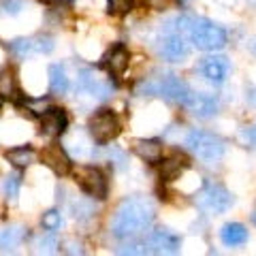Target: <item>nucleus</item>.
<instances>
[{
	"mask_svg": "<svg viewBox=\"0 0 256 256\" xmlns=\"http://www.w3.org/2000/svg\"><path fill=\"white\" fill-rule=\"evenodd\" d=\"M156 218L154 203L146 196H128L118 205L111 220V233L116 239H134L143 235Z\"/></svg>",
	"mask_w": 256,
	"mask_h": 256,
	"instance_id": "1",
	"label": "nucleus"
},
{
	"mask_svg": "<svg viewBox=\"0 0 256 256\" xmlns=\"http://www.w3.org/2000/svg\"><path fill=\"white\" fill-rule=\"evenodd\" d=\"M175 26H171L169 22V28L182 32L184 36L188 38L190 43H194L196 50L201 52H216V50H222L228 41V34L226 30L218 24H214L205 18H194V15H182V18L173 20Z\"/></svg>",
	"mask_w": 256,
	"mask_h": 256,
	"instance_id": "2",
	"label": "nucleus"
},
{
	"mask_svg": "<svg viewBox=\"0 0 256 256\" xmlns=\"http://www.w3.org/2000/svg\"><path fill=\"white\" fill-rule=\"evenodd\" d=\"M137 92L143 96H160V98H164V100L184 105L190 96V88L186 82H182L178 75H162V77L143 82Z\"/></svg>",
	"mask_w": 256,
	"mask_h": 256,
	"instance_id": "3",
	"label": "nucleus"
},
{
	"mask_svg": "<svg viewBox=\"0 0 256 256\" xmlns=\"http://www.w3.org/2000/svg\"><path fill=\"white\" fill-rule=\"evenodd\" d=\"M194 203L201 212L218 216V214H224L226 210H230V205L235 203V198L226 188L222 186V184L205 182V186L196 192Z\"/></svg>",
	"mask_w": 256,
	"mask_h": 256,
	"instance_id": "4",
	"label": "nucleus"
},
{
	"mask_svg": "<svg viewBox=\"0 0 256 256\" xmlns=\"http://www.w3.org/2000/svg\"><path fill=\"white\" fill-rule=\"evenodd\" d=\"M186 146L190 152H194L198 158L207 160V162H216L224 156V141L220 137H216L212 132H205V130H190L186 134Z\"/></svg>",
	"mask_w": 256,
	"mask_h": 256,
	"instance_id": "5",
	"label": "nucleus"
},
{
	"mask_svg": "<svg viewBox=\"0 0 256 256\" xmlns=\"http://www.w3.org/2000/svg\"><path fill=\"white\" fill-rule=\"evenodd\" d=\"M88 128H90V134L94 137V141L98 143V146H107V143H111L120 134V130H122V122H120L118 114H114L111 109H98L90 118Z\"/></svg>",
	"mask_w": 256,
	"mask_h": 256,
	"instance_id": "6",
	"label": "nucleus"
},
{
	"mask_svg": "<svg viewBox=\"0 0 256 256\" xmlns=\"http://www.w3.org/2000/svg\"><path fill=\"white\" fill-rule=\"evenodd\" d=\"M77 184L86 194L92 198H105L109 192V180L98 166H79L77 169Z\"/></svg>",
	"mask_w": 256,
	"mask_h": 256,
	"instance_id": "7",
	"label": "nucleus"
},
{
	"mask_svg": "<svg viewBox=\"0 0 256 256\" xmlns=\"http://www.w3.org/2000/svg\"><path fill=\"white\" fill-rule=\"evenodd\" d=\"M158 54L162 56L166 62H184L188 58L186 36L173 28H166V34L160 38V43H158Z\"/></svg>",
	"mask_w": 256,
	"mask_h": 256,
	"instance_id": "8",
	"label": "nucleus"
},
{
	"mask_svg": "<svg viewBox=\"0 0 256 256\" xmlns=\"http://www.w3.org/2000/svg\"><path fill=\"white\" fill-rule=\"evenodd\" d=\"M146 248L148 254H178L182 239L169 228H156L146 237Z\"/></svg>",
	"mask_w": 256,
	"mask_h": 256,
	"instance_id": "9",
	"label": "nucleus"
},
{
	"mask_svg": "<svg viewBox=\"0 0 256 256\" xmlns=\"http://www.w3.org/2000/svg\"><path fill=\"white\" fill-rule=\"evenodd\" d=\"M9 47L18 58H28V56H32V54H52L54 52V38L50 34L15 38V41H11Z\"/></svg>",
	"mask_w": 256,
	"mask_h": 256,
	"instance_id": "10",
	"label": "nucleus"
},
{
	"mask_svg": "<svg viewBox=\"0 0 256 256\" xmlns=\"http://www.w3.org/2000/svg\"><path fill=\"white\" fill-rule=\"evenodd\" d=\"M198 70L201 75L214 86H222L226 82V77L230 73V62L226 56H207L198 64Z\"/></svg>",
	"mask_w": 256,
	"mask_h": 256,
	"instance_id": "11",
	"label": "nucleus"
},
{
	"mask_svg": "<svg viewBox=\"0 0 256 256\" xmlns=\"http://www.w3.org/2000/svg\"><path fill=\"white\" fill-rule=\"evenodd\" d=\"M184 107H186L192 116H196V118H201V120H210L214 116H218L220 102L212 94H201V92L194 94V92H190L188 100L184 102Z\"/></svg>",
	"mask_w": 256,
	"mask_h": 256,
	"instance_id": "12",
	"label": "nucleus"
},
{
	"mask_svg": "<svg viewBox=\"0 0 256 256\" xmlns=\"http://www.w3.org/2000/svg\"><path fill=\"white\" fill-rule=\"evenodd\" d=\"M38 124H41V132L47 134V137H60L68 128V116L60 107H50L41 114Z\"/></svg>",
	"mask_w": 256,
	"mask_h": 256,
	"instance_id": "13",
	"label": "nucleus"
},
{
	"mask_svg": "<svg viewBox=\"0 0 256 256\" xmlns=\"http://www.w3.org/2000/svg\"><path fill=\"white\" fill-rule=\"evenodd\" d=\"M128 62H130V52L124 43H116L111 50L102 56V68L107 70L109 75L114 77H122L124 70L128 68Z\"/></svg>",
	"mask_w": 256,
	"mask_h": 256,
	"instance_id": "14",
	"label": "nucleus"
},
{
	"mask_svg": "<svg viewBox=\"0 0 256 256\" xmlns=\"http://www.w3.org/2000/svg\"><path fill=\"white\" fill-rule=\"evenodd\" d=\"M41 160L43 164H47L56 175H66L70 171V158L68 154L62 150V146L58 143H52L41 152Z\"/></svg>",
	"mask_w": 256,
	"mask_h": 256,
	"instance_id": "15",
	"label": "nucleus"
},
{
	"mask_svg": "<svg viewBox=\"0 0 256 256\" xmlns=\"http://www.w3.org/2000/svg\"><path fill=\"white\" fill-rule=\"evenodd\" d=\"M79 88L86 90L88 94L96 96V98H107V96L111 94V84L102 82L100 77H96L92 68H82L79 70Z\"/></svg>",
	"mask_w": 256,
	"mask_h": 256,
	"instance_id": "16",
	"label": "nucleus"
},
{
	"mask_svg": "<svg viewBox=\"0 0 256 256\" xmlns=\"http://www.w3.org/2000/svg\"><path fill=\"white\" fill-rule=\"evenodd\" d=\"M132 150L141 160L150 164H158L162 160V143L156 139H137L132 143Z\"/></svg>",
	"mask_w": 256,
	"mask_h": 256,
	"instance_id": "17",
	"label": "nucleus"
},
{
	"mask_svg": "<svg viewBox=\"0 0 256 256\" xmlns=\"http://www.w3.org/2000/svg\"><path fill=\"white\" fill-rule=\"evenodd\" d=\"M24 239H26V228L20 224H6L0 228V252H9L22 246Z\"/></svg>",
	"mask_w": 256,
	"mask_h": 256,
	"instance_id": "18",
	"label": "nucleus"
},
{
	"mask_svg": "<svg viewBox=\"0 0 256 256\" xmlns=\"http://www.w3.org/2000/svg\"><path fill=\"white\" fill-rule=\"evenodd\" d=\"M220 239H222L224 246L239 248V246H244L248 242V228L244 226V224H239V222H228V224H224L222 226Z\"/></svg>",
	"mask_w": 256,
	"mask_h": 256,
	"instance_id": "19",
	"label": "nucleus"
},
{
	"mask_svg": "<svg viewBox=\"0 0 256 256\" xmlns=\"http://www.w3.org/2000/svg\"><path fill=\"white\" fill-rule=\"evenodd\" d=\"M4 158L9 160L13 166H18V169H26V166H30L36 160V152L30 146H20V148H13L6 152Z\"/></svg>",
	"mask_w": 256,
	"mask_h": 256,
	"instance_id": "20",
	"label": "nucleus"
},
{
	"mask_svg": "<svg viewBox=\"0 0 256 256\" xmlns=\"http://www.w3.org/2000/svg\"><path fill=\"white\" fill-rule=\"evenodd\" d=\"M50 90L56 96L66 94L68 90V75L62 64H52L50 66Z\"/></svg>",
	"mask_w": 256,
	"mask_h": 256,
	"instance_id": "21",
	"label": "nucleus"
},
{
	"mask_svg": "<svg viewBox=\"0 0 256 256\" xmlns=\"http://www.w3.org/2000/svg\"><path fill=\"white\" fill-rule=\"evenodd\" d=\"M20 94L18 77L11 66H4L0 70V98H15Z\"/></svg>",
	"mask_w": 256,
	"mask_h": 256,
	"instance_id": "22",
	"label": "nucleus"
},
{
	"mask_svg": "<svg viewBox=\"0 0 256 256\" xmlns=\"http://www.w3.org/2000/svg\"><path fill=\"white\" fill-rule=\"evenodd\" d=\"M188 166V160L180 158H169V160H160V180L162 182H173L180 180V175Z\"/></svg>",
	"mask_w": 256,
	"mask_h": 256,
	"instance_id": "23",
	"label": "nucleus"
},
{
	"mask_svg": "<svg viewBox=\"0 0 256 256\" xmlns=\"http://www.w3.org/2000/svg\"><path fill=\"white\" fill-rule=\"evenodd\" d=\"M4 196H6V201H11L15 203L18 201V196H20V188H22V175L20 173H11L9 178L4 180Z\"/></svg>",
	"mask_w": 256,
	"mask_h": 256,
	"instance_id": "24",
	"label": "nucleus"
},
{
	"mask_svg": "<svg viewBox=\"0 0 256 256\" xmlns=\"http://www.w3.org/2000/svg\"><path fill=\"white\" fill-rule=\"evenodd\" d=\"M58 248H60V242H58V237L54 235V230H47L45 235L38 237V250L43 254H54Z\"/></svg>",
	"mask_w": 256,
	"mask_h": 256,
	"instance_id": "25",
	"label": "nucleus"
},
{
	"mask_svg": "<svg viewBox=\"0 0 256 256\" xmlns=\"http://www.w3.org/2000/svg\"><path fill=\"white\" fill-rule=\"evenodd\" d=\"M41 226L45 228V230H58L60 226H62V216H60V212L58 210H50V212H45L43 216H41Z\"/></svg>",
	"mask_w": 256,
	"mask_h": 256,
	"instance_id": "26",
	"label": "nucleus"
},
{
	"mask_svg": "<svg viewBox=\"0 0 256 256\" xmlns=\"http://www.w3.org/2000/svg\"><path fill=\"white\" fill-rule=\"evenodd\" d=\"M134 9V0H107V11L111 15H124Z\"/></svg>",
	"mask_w": 256,
	"mask_h": 256,
	"instance_id": "27",
	"label": "nucleus"
},
{
	"mask_svg": "<svg viewBox=\"0 0 256 256\" xmlns=\"http://www.w3.org/2000/svg\"><path fill=\"white\" fill-rule=\"evenodd\" d=\"M24 0H2V9L9 13V15H20L24 9Z\"/></svg>",
	"mask_w": 256,
	"mask_h": 256,
	"instance_id": "28",
	"label": "nucleus"
},
{
	"mask_svg": "<svg viewBox=\"0 0 256 256\" xmlns=\"http://www.w3.org/2000/svg\"><path fill=\"white\" fill-rule=\"evenodd\" d=\"M120 254H148V248H146V244H137V242H132V244H128V246H124V248H120L118 250Z\"/></svg>",
	"mask_w": 256,
	"mask_h": 256,
	"instance_id": "29",
	"label": "nucleus"
},
{
	"mask_svg": "<svg viewBox=\"0 0 256 256\" xmlns=\"http://www.w3.org/2000/svg\"><path fill=\"white\" fill-rule=\"evenodd\" d=\"M242 137H244L248 143H250V146H254V148H256V124H252L250 128H246Z\"/></svg>",
	"mask_w": 256,
	"mask_h": 256,
	"instance_id": "30",
	"label": "nucleus"
},
{
	"mask_svg": "<svg viewBox=\"0 0 256 256\" xmlns=\"http://www.w3.org/2000/svg\"><path fill=\"white\" fill-rule=\"evenodd\" d=\"M146 2L152 6V9H164L169 4V0H146Z\"/></svg>",
	"mask_w": 256,
	"mask_h": 256,
	"instance_id": "31",
	"label": "nucleus"
},
{
	"mask_svg": "<svg viewBox=\"0 0 256 256\" xmlns=\"http://www.w3.org/2000/svg\"><path fill=\"white\" fill-rule=\"evenodd\" d=\"M252 222H254V226H256V207H254V212H252Z\"/></svg>",
	"mask_w": 256,
	"mask_h": 256,
	"instance_id": "32",
	"label": "nucleus"
},
{
	"mask_svg": "<svg viewBox=\"0 0 256 256\" xmlns=\"http://www.w3.org/2000/svg\"><path fill=\"white\" fill-rule=\"evenodd\" d=\"M254 54H256V41H254Z\"/></svg>",
	"mask_w": 256,
	"mask_h": 256,
	"instance_id": "33",
	"label": "nucleus"
},
{
	"mask_svg": "<svg viewBox=\"0 0 256 256\" xmlns=\"http://www.w3.org/2000/svg\"><path fill=\"white\" fill-rule=\"evenodd\" d=\"M182 2H188V0H182Z\"/></svg>",
	"mask_w": 256,
	"mask_h": 256,
	"instance_id": "34",
	"label": "nucleus"
},
{
	"mask_svg": "<svg viewBox=\"0 0 256 256\" xmlns=\"http://www.w3.org/2000/svg\"><path fill=\"white\" fill-rule=\"evenodd\" d=\"M254 2H256V0H254Z\"/></svg>",
	"mask_w": 256,
	"mask_h": 256,
	"instance_id": "35",
	"label": "nucleus"
}]
</instances>
